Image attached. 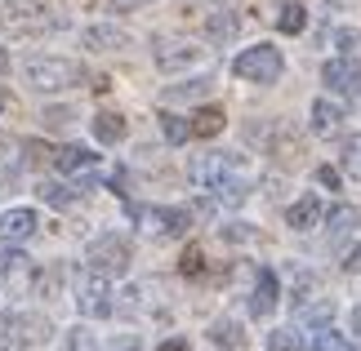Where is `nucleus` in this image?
<instances>
[{
  "mask_svg": "<svg viewBox=\"0 0 361 351\" xmlns=\"http://www.w3.org/2000/svg\"><path fill=\"white\" fill-rule=\"evenodd\" d=\"M23 76L36 94H63V89H80L90 80V72L76 58H59V53H45V58H27Z\"/></svg>",
  "mask_w": 361,
  "mask_h": 351,
  "instance_id": "nucleus-1",
  "label": "nucleus"
},
{
  "mask_svg": "<svg viewBox=\"0 0 361 351\" xmlns=\"http://www.w3.org/2000/svg\"><path fill=\"white\" fill-rule=\"evenodd\" d=\"M188 178H192V187L214 191L228 178H255V174H250V160L237 156V151H205V156H192Z\"/></svg>",
  "mask_w": 361,
  "mask_h": 351,
  "instance_id": "nucleus-2",
  "label": "nucleus"
},
{
  "mask_svg": "<svg viewBox=\"0 0 361 351\" xmlns=\"http://www.w3.org/2000/svg\"><path fill=\"white\" fill-rule=\"evenodd\" d=\"M232 72H237L245 85H276L286 72V58L276 45H250L237 53V63H232Z\"/></svg>",
  "mask_w": 361,
  "mask_h": 351,
  "instance_id": "nucleus-3",
  "label": "nucleus"
},
{
  "mask_svg": "<svg viewBox=\"0 0 361 351\" xmlns=\"http://www.w3.org/2000/svg\"><path fill=\"white\" fill-rule=\"evenodd\" d=\"M85 262H90V272H103L107 280H112V276H125V272H130L134 249H130V241H125L121 231H103V236H94V241H90Z\"/></svg>",
  "mask_w": 361,
  "mask_h": 351,
  "instance_id": "nucleus-4",
  "label": "nucleus"
},
{
  "mask_svg": "<svg viewBox=\"0 0 361 351\" xmlns=\"http://www.w3.org/2000/svg\"><path fill=\"white\" fill-rule=\"evenodd\" d=\"M72 302H76V312L85 316V320H107V316L116 312L112 285H107L103 272H80L76 285H72Z\"/></svg>",
  "mask_w": 361,
  "mask_h": 351,
  "instance_id": "nucleus-5",
  "label": "nucleus"
},
{
  "mask_svg": "<svg viewBox=\"0 0 361 351\" xmlns=\"http://www.w3.org/2000/svg\"><path fill=\"white\" fill-rule=\"evenodd\" d=\"M130 218L143 227V236H157V241H165V236H183L192 227V214L188 209H170V205H130Z\"/></svg>",
  "mask_w": 361,
  "mask_h": 351,
  "instance_id": "nucleus-6",
  "label": "nucleus"
},
{
  "mask_svg": "<svg viewBox=\"0 0 361 351\" xmlns=\"http://www.w3.org/2000/svg\"><path fill=\"white\" fill-rule=\"evenodd\" d=\"M54 338V320L45 312H23V316H9V343L13 347H40Z\"/></svg>",
  "mask_w": 361,
  "mask_h": 351,
  "instance_id": "nucleus-7",
  "label": "nucleus"
},
{
  "mask_svg": "<svg viewBox=\"0 0 361 351\" xmlns=\"http://www.w3.org/2000/svg\"><path fill=\"white\" fill-rule=\"evenodd\" d=\"M322 85L330 89V94H343V98H357L361 94V63L357 58H330L326 67H322Z\"/></svg>",
  "mask_w": 361,
  "mask_h": 351,
  "instance_id": "nucleus-8",
  "label": "nucleus"
},
{
  "mask_svg": "<svg viewBox=\"0 0 361 351\" xmlns=\"http://www.w3.org/2000/svg\"><path fill=\"white\" fill-rule=\"evenodd\" d=\"M157 67L161 72H183V67H197L205 58L201 45H192V40H157Z\"/></svg>",
  "mask_w": 361,
  "mask_h": 351,
  "instance_id": "nucleus-9",
  "label": "nucleus"
},
{
  "mask_svg": "<svg viewBox=\"0 0 361 351\" xmlns=\"http://www.w3.org/2000/svg\"><path fill=\"white\" fill-rule=\"evenodd\" d=\"M80 40H85V49H99V53H121V49H130V32L116 23H94L80 32Z\"/></svg>",
  "mask_w": 361,
  "mask_h": 351,
  "instance_id": "nucleus-10",
  "label": "nucleus"
},
{
  "mask_svg": "<svg viewBox=\"0 0 361 351\" xmlns=\"http://www.w3.org/2000/svg\"><path fill=\"white\" fill-rule=\"evenodd\" d=\"M40 227V218H36V209H9V214H0V236H5L9 245H23V241H32Z\"/></svg>",
  "mask_w": 361,
  "mask_h": 351,
  "instance_id": "nucleus-11",
  "label": "nucleus"
},
{
  "mask_svg": "<svg viewBox=\"0 0 361 351\" xmlns=\"http://www.w3.org/2000/svg\"><path fill=\"white\" fill-rule=\"evenodd\" d=\"M335 316H339V307L330 302V298L295 302V325L299 329H326V325H335Z\"/></svg>",
  "mask_w": 361,
  "mask_h": 351,
  "instance_id": "nucleus-12",
  "label": "nucleus"
},
{
  "mask_svg": "<svg viewBox=\"0 0 361 351\" xmlns=\"http://www.w3.org/2000/svg\"><path fill=\"white\" fill-rule=\"evenodd\" d=\"M322 218H326V205L317 200V196H299V200L286 209V227L290 231H312Z\"/></svg>",
  "mask_w": 361,
  "mask_h": 351,
  "instance_id": "nucleus-13",
  "label": "nucleus"
},
{
  "mask_svg": "<svg viewBox=\"0 0 361 351\" xmlns=\"http://www.w3.org/2000/svg\"><path fill=\"white\" fill-rule=\"evenodd\" d=\"M308 125H312V134H317V138H335V134L343 129V107H339V103H330V98H317Z\"/></svg>",
  "mask_w": 361,
  "mask_h": 351,
  "instance_id": "nucleus-14",
  "label": "nucleus"
},
{
  "mask_svg": "<svg viewBox=\"0 0 361 351\" xmlns=\"http://www.w3.org/2000/svg\"><path fill=\"white\" fill-rule=\"evenodd\" d=\"M276 298H281V285H276V272H259L255 289H250V316H272Z\"/></svg>",
  "mask_w": 361,
  "mask_h": 351,
  "instance_id": "nucleus-15",
  "label": "nucleus"
},
{
  "mask_svg": "<svg viewBox=\"0 0 361 351\" xmlns=\"http://www.w3.org/2000/svg\"><path fill=\"white\" fill-rule=\"evenodd\" d=\"M237 36H241V13L219 9V13L205 18V40H210V45H232Z\"/></svg>",
  "mask_w": 361,
  "mask_h": 351,
  "instance_id": "nucleus-16",
  "label": "nucleus"
},
{
  "mask_svg": "<svg viewBox=\"0 0 361 351\" xmlns=\"http://www.w3.org/2000/svg\"><path fill=\"white\" fill-rule=\"evenodd\" d=\"M49 160L59 165L63 174H90L94 165H99V156H94L90 147H80V143H67V147H59V151H54Z\"/></svg>",
  "mask_w": 361,
  "mask_h": 351,
  "instance_id": "nucleus-17",
  "label": "nucleus"
},
{
  "mask_svg": "<svg viewBox=\"0 0 361 351\" xmlns=\"http://www.w3.org/2000/svg\"><path fill=\"white\" fill-rule=\"evenodd\" d=\"M205 338H210L214 347L241 351V347H245V329H241V320H232V316H219V320H210V329H205Z\"/></svg>",
  "mask_w": 361,
  "mask_h": 351,
  "instance_id": "nucleus-18",
  "label": "nucleus"
},
{
  "mask_svg": "<svg viewBox=\"0 0 361 351\" xmlns=\"http://www.w3.org/2000/svg\"><path fill=\"white\" fill-rule=\"evenodd\" d=\"M125 134H130V125H125L121 111H99V116H94V138H99L103 147H116Z\"/></svg>",
  "mask_w": 361,
  "mask_h": 351,
  "instance_id": "nucleus-19",
  "label": "nucleus"
},
{
  "mask_svg": "<svg viewBox=\"0 0 361 351\" xmlns=\"http://www.w3.org/2000/svg\"><path fill=\"white\" fill-rule=\"evenodd\" d=\"M188 125H192V138H219L224 125H228V116H224V107H201Z\"/></svg>",
  "mask_w": 361,
  "mask_h": 351,
  "instance_id": "nucleus-20",
  "label": "nucleus"
},
{
  "mask_svg": "<svg viewBox=\"0 0 361 351\" xmlns=\"http://www.w3.org/2000/svg\"><path fill=\"white\" fill-rule=\"evenodd\" d=\"M357 227H361V209L339 205L335 214H330V245H339L343 236H357Z\"/></svg>",
  "mask_w": 361,
  "mask_h": 351,
  "instance_id": "nucleus-21",
  "label": "nucleus"
},
{
  "mask_svg": "<svg viewBox=\"0 0 361 351\" xmlns=\"http://www.w3.org/2000/svg\"><path fill=\"white\" fill-rule=\"evenodd\" d=\"M36 196H40L45 205H54V209H72L80 191H76V187H67V182H54V178H45V182L36 187Z\"/></svg>",
  "mask_w": 361,
  "mask_h": 351,
  "instance_id": "nucleus-22",
  "label": "nucleus"
},
{
  "mask_svg": "<svg viewBox=\"0 0 361 351\" xmlns=\"http://www.w3.org/2000/svg\"><path fill=\"white\" fill-rule=\"evenodd\" d=\"M303 27H308V9H303L299 0H286V5L276 9V32H286V36H299Z\"/></svg>",
  "mask_w": 361,
  "mask_h": 351,
  "instance_id": "nucleus-23",
  "label": "nucleus"
},
{
  "mask_svg": "<svg viewBox=\"0 0 361 351\" xmlns=\"http://www.w3.org/2000/svg\"><path fill=\"white\" fill-rule=\"evenodd\" d=\"M214 80L210 76H197V80H183V85H170L165 89V103H188V98H205Z\"/></svg>",
  "mask_w": 361,
  "mask_h": 351,
  "instance_id": "nucleus-24",
  "label": "nucleus"
},
{
  "mask_svg": "<svg viewBox=\"0 0 361 351\" xmlns=\"http://www.w3.org/2000/svg\"><path fill=\"white\" fill-rule=\"evenodd\" d=\"M161 134H165V143H170V147H183L188 138H192V125L183 116H174V111H165V116H161Z\"/></svg>",
  "mask_w": 361,
  "mask_h": 351,
  "instance_id": "nucleus-25",
  "label": "nucleus"
},
{
  "mask_svg": "<svg viewBox=\"0 0 361 351\" xmlns=\"http://www.w3.org/2000/svg\"><path fill=\"white\" fill-rule=\"evenodd\" d=\"M312 351H357V347L326 325V329H312Z\"/></svg>",
  "mask_w": 361,
  "mask_h": 351,
  "instance_id": "nucleus-26",
  "label": "nucleus"
},
{
  "mask_svg": "<svg viewBox=\"0 0 361 351\" xmlns=\"http://www.w3.org/2000/svg\"><path fill=\"white\" fill-rule=\"evenodd\" d=\"M268 351H303V333H299L295 325L272 329V333H268Z\"/></svg>",
  "mask_w": 361,
  "mask_h": 351,
  "instance_id": "nucleus-27",
  "label": "nucleus"
},
{
  "mask_svg": "<svg viewBox=\"0 0 361 351\" xmlns=\"http://www.w3.org/2000/svg\"><path fill=\"white\" fill-rule=\"evenodd\" d=\"M339 165H343V174H348V178H357V182H361V134H353L348 143H343Z\"/></svg>",
  "mask_w": 361,
  "mask_h": 351,
  "instance_id": "nucleus-28",
  "label": "nucleus"
},
{
  "mask_svg": "<svg viewBox=\"0 0 361 351\" xmlns=\"http://www.w3.org/2000/svg\"><path fill=\"white\" fill-rule=\"evenodd\" d=\"M23 267H27V254H23V249L18 245H0V280H5V276H13V272H23Z\"/></svg>",
  "mask_w": 361,
  "mask_h": 351,
  "instance_id": "nucleus-29",
  "label": "nucleus"
},
{
  "mask_svg": "<svg viewBox=\"0 0 361 351\" xmlns=\"http://www.w3.org/2000/svg\"><path fill=\"white\" fill-rule=\"evenodd\" d=\"M90 351H143V343H138L134 333H121V338H112L107 347H90Z\"/></svg>",
  "mask_w": 361,
  "mask_h": 351,
  "instance_id": "nucleus-30",
  "label": "nucleus"
},
{
  "mask_svg": "<svg viewBox=\"0 0 361 351\" xmlns=\"http://www.w3.org/2000/svg\"><path fill=\"white\" fill-rule=\"evenodd\" d=\"M67 351H90V329L85 325L67 329Z\"/></svg>",
  "mask_w": 361,
  "mask_h": 351,
  "instance_id": "nucleus-31",
  "label": "nucleus"
},
{
  "mask_svg": "<svg viewBox=\"0 0 361 351\" xmlns=\"http://www.w3.org/2000/svg\"><path fill=\"white\" fill-rule=\"evenodd\" d=\"M183 276H201V245H188V254H183Z\"/></svg>",
  "mask_w": 361,
  "mask_h": 351,
  "instance_id": "nucleus-32",
  "label": "nucleus"
},
{
  "mask_svg": "<svg viewBox=\"0 0 361 351\" xmlns=\"http://www.w3.org/2000/svg\"><path fill=\"white\" fill-rule=\"evenodd\" d=\"M335 45H339V49L361 45V32H357V27H339V32H335Z\"/></svg>",
  "mask_w": 361,
  "mask_h": 351,
  "instance_id": "nucleus-33",
  "label": "nucleus"
},
{
  "mask_svg": "<svg viewBox=\"0 0 361 351\" xmlns=\"http://www.w3.org/2000/svg\"><path fill=\"white\" fill-rule=\"evenodd\" d=\"M317 182H322L326 191H339V170H330V165H322V170H317Z\"/></svg>",
  "mask_w": 361,
  "mask_h": 351,
  "instance_id": "nucleus-34",
  "label": "nucleus"
},
{
  "mask_svg": "<svg viewBox=\"0 0 361 351\" xmlns=\"http://www.w3.org/2000/svg\"><path fill=\"white\" fill-rule=\"evenodd\" d=\"M112 5V13H130V9H143V5H152V0H107Z\"/></svg>",
  "mask_w": 361,
  "mask_h": 351,
  "instance_id": "nucleus-35",
  "label": "nucleus"
},
{
  "mask_svg": "<svg viewBox=\"0 0 361 351\" xmlns=\"http://www.w3.org/2000/svg\"><path fill=\"white\" fill-rule=\"evenodd\" d=\"M228 241H255V231H245V222H232V227H224Z\"/></svg>",
  "mask_w": 361,
  "mask_h": 351,
  "instance_id": "nucleus-36",
  "label": "nucleus"
},
{
  "mask_svg": "<svg viewBox=\"0 0 361 351\" xmlns=\"http://www.w3.org/2000/svg\"><path fill=\"white\" fill-rule=\"evenodd\" d=\"M67 120H72V111H67V107H59V111H45V125H67Z\"/></svg>",
  "mask_w": 361,
  "mask_h": 351,
  "instance_id": "nucleus-37",
  "label": "nucleus"
},
{
  "mask_svg": "<svg viewBox=\"0 0 361 351\" xmlns=\"http://www.w3.org/2000/svg\"><path fill=\"white\" fill-rule=\"evenodd\" d=\"M157 351H188V343H183V338H170V343H161Z\"/></svg>",
  "mask_w": 361,
  "mask_h": 351,
  "instance_id": "nucleus-38",
  "label": "nucleus"
},
{
  "mask_svg": "<svg viewBox=\"0 0 361 351\" xmlns=\"http://www.w3.org/2000/svg\"><path fill=\"white\" fill-rule=\"evenodd\" d=\"M0 76H9V53H5V45H0Z\"/></svg>",
  "mask_w": 361,
  "mask_h": 351,
  "instance_id": "nucleus-39",
  "label": "nucleus"
},
{
  "mask_svg": "<svg viewBox=\"0 0 361 351\" xmlns=\"http://www.w3.org/2000/svg\"><path fill=\"white\" fill-rule=\"evenodd\" d=\"M353 333H357V338H361V307H357V312H353Z\"/></svg>",
  "mask_w": 361,
  "mask_h": 351,
  "instance_id": "nucleus-40",
  "label": "nucleus"
},
{
  "mask_svg": "<svg viewBox=\"0 0 361 351\" xmlns=\"http://www.w3.org/2000/svg\"><path fill=\"white\" fill-rule=\"evenodd\" d=\"M0 107H5V94H0Z\"/></svg>",
  "mask_w": 361,
  "mask_h": 351,
  "instance_id": "nucleus-41",
  "label": "nucleus"
}]
</instances>
